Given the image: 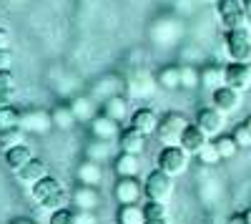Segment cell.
<instances>
[{"mask_svg":"<svg viewBox=\"0 0 251 224\" xmlns=\"http://www.w3.org/2000/svg\"><path fill=\"white\" fill-rule=\"evenodd\" d=\"M224 48H226V56L236 60V63H251V28H249V23L226 30Z\"/></svg>","mask_w":251,"mask_h":224,"instance_id":"2","label":"cell"},{"mask_svg":"<svg viewBox=\"0 0 251 224\" xmlns=\"http://www.w3.org/2000/svg\"><path fill=\"white\" fill-rule=\"evenodd\" d=\"M226 224H249V222H246V217H244V212H241V214H231Z\"/></svg>","mask_w":251,"mask_h":224,"instance_id":"42","label":"cell"},{"mask_svg":"<svg viewBox=\"0 0 251 224\" xmlns=\"http://www.w3.org/2000/svg\"><path fill=\"white\" fill-rule=\"evenodd\" d=\"M226 84V66H219V63H206L201 68V88H208V91H216L219 86Z\"/></svg>","mask_w":251,"mask_h":224,"instance_id":"20","label":"cell"},{"mask_svg":"<svg viewBox=\"0 0 251 224\" xmlns=\"http://www.w3.org/2000/svg\"><path fill=\"white\" fill-rule=\"evenodd\" d=\"M86 159H93L98 164L111 159V141H103V139H96L86 146Z\"/></svg>","mask_w":251,"mask_h":224,"instance_id":"28","label":"cell"},{"mask_svg":"<svg viewBox=\"0 0 251 224\" xmlns=\"http://www.w3.org/2000/svg\"><path fill=\"white\" fill-rule=\"evenodd\" d=\"M75 179H78V184L98 187L103 181V167L98 164V161H93V159H86V161H80V167L75 169Z\"/></svg>","mask_w":251,"mask_h":224,"instance_id":"18","label":"cell"},{"mask_svg":"<svg viewBox=\"0 0 251 224\" xmlns=\"http://www.w3.org/2000/svg\"><path fill=\"white\" fill-rule=\"evenodd\" d=\"M103 113L121 124V121L128 118V101L123 96H106L103 98Z\"/></svg>","mask_w":251,"mask_h":224,"instance_id":"24","label":"cell"},{"mask_svg":"<svg viewBox=\"0 0 251 224\" xmlns=\"http://www.w3.org/2000/svg\"><path fill=\"white\" fill-rule=\"evenodd\" d=\"M216 10L221 23L226 26V30L246 26V10H244V0H216Z\"/></svg>","mask_w":251,"mask_h":224,"instance_id":"7","label":"cell"},{"mask_svg":"<svg viewBox=\"0 0 251 224\" xmlns=\"http://www.w3.org/2000/svg\"><path fill=\"white\" fill-rule=\"evenodd\" d=\"M158 86L166 91H176L181 88V66H163L158 71Z\"/></svg>","mask_w":251,"mask_h":224,"instance_id":"26","label":"cell"},{"mask_svg":"<svg viewBox=\"0 0 251 224\" xmlns=\"http://www.w3.org/2000/svg\"><path fill=\"white\" fill-rule=\"evenodd\" d=\"M244 124H246V126H249V131H251V116H249V118L244 121Z\"/></svg>","mask_w":251,"mask_h":224,"instance_id":"46","label":"cell"},{"mask_svg":"<svg viewBox=\"0 0 251 224\" xmlns=\"http://www.w3.org/2000/svg\"><path fill=\"white\" fill-rule=\"evenodd\" d=\"M15 91H18V81L10 73V68L8 71H0V106L10 104V98L15 96Z\"/></svg>","mask_w":251,"mask_h":224,"instance_id":"29","label":"cell"},{"mask_svg":"<svg viewBox=\"0 0 251 224\" xmlns=\"http://www.w3.org/2000/svg\"><path fill=\"white\" fill-rule=\"evenodd\" d=\"M88 126H91V136H93V139L113 141L116 136H121V134H118V121H113L111 116H106L103 111L88 121Z\"/></svg>","mask_w":251,"mask_h":224,"instance_id":"13","label":"cell"},{"mask_svg":"<svg viewBox=\"0 0 251 224\" xmlns=\"http://www.w3.org/2000/svg\"><path fill=\"white\" fill-rule=\"evenodd\" d=\"M196 159H199V164H201V167H216L219 161H224V159H221V154H219L216 141H206L203 149L196 154Z\"/></svg>","mask_w":251,"mask_h":224,"instance_id":"33","label":"cell"},{"mask_svg":"<svg viewBox=\"0 0 251 224\" xmlns=\"http://www.w3.org/2000/svg\"><path fill=\"white\" fill-rule=\"evenodd\" d=\"M181 88H186V91L201 88V68H194L191 63H183L181 66Z\"/></svg>","mask_w":251,"mask_h":224,"instance_id":"32","label":"cell"},{"mask_svg":"<svg viewBox=\"0 0 251 224\" xmlns=\"http://www.w3.org/2000/svg\"><path fill=\"white\" fill-rule=\"evenodd\" d=\"M211 106H216L221 113H234L241 106V91L231 88V86H219L216 91H211Z\"/></svg>","mask_w":251,"mask_h":224,"instance_id":"9","label":"cell"},{"mask_svg":"<svg viewBox=\"0 0 251 224\" xmlns=\"http://www.w3.org/2000/svg\"><path fill=\"white\" fill-rule=\"evenodd\" d=\"M18 174V181H23V184H28V187H33L35 181H40L43 176H48V167H46V161H40V159H30L28 164L20 169V171H15Z\"/></svg>","mask_w":251,"mask_h":224,"instance_id":"21","label":"cell"},{"mask_svg":"<svg viewBox=\"0 0 251 224\" xmlns=\"http://www.w3.org/2000/svg\"><path fill=\"white\" fill-rule=\"evenodd\" d=\"M188 124H191V121H188L183 113H178V111H169L166 116H161L156 134H158V139L163 141V144H178V141H181V134L186 131Z\"/></svg>","mask_w":251,"mask_h":224,"instance_id":"5","label":"cell"},{"mask_svg":"<svg viewBox=\"0 0 251 224\" xmlns=\"http://www.w3.org/2000/svg\"><path fill=\"white\" fill-rule=\"evenodd\" d=\"M113 169L118 176H138L141 174V161H138V154H126L121 151L113 161Z\"/></svg>","mask_w":251,"mask_h":224,"instance_id":"23","label":"cell"},{"mask_svg":"<svg viewBox=\"0 0 251 224\" xmlns=\"http://www.w3.org/2000/svg\"><path fill=\"white\" fill-rule=\"evenodd\" d=\"M231 136L236 139V144H239V149H249V146H251V131H249V126H246V124L236 126Z\"/></svg>","mask_w":251,"mask_h":224,"instance_id":"38","label":"cell"},{"mask_svg":"<svg viewBox=\"0 0 251 224\" xmlns=\"http://www.w3.org/2000/svg\"><path fill=\"white\" fill-rule=\"evenodd\" d=\"M118 224H146V209L138 201H133V204H121Z\"/></svg>","mask_w":251,"mask_h":224,"instance_id":"25","label":"cell"},{"mask_svg":"<svg viewBox=\"0 0 251 224\" xmlns=\"http://www.w3.org/2000/svg\"><path fill=\"white\" fill-rule=\"evenodd\" d=\"M10 224H33V222H28V219H15V222H10Z\"/></svg>","mask_w":251,"mask_h":224,"instance_id":"44","label":"cell"},{"mask_svg":"<svg viewBox=\"0 0 251 224\" xmlns=\"http://www.w3.org/2000/svg\"><path fill=\"white\" fill-rule=\"evenodd\" d=\"M10 60H13L10 48H0V71H8L10 68Z\"/></svg>","mask_w":251,"mask_h":224,"instance_id":"40","label":"cell"},{"mask_svg":"<svg viewBox=\"0 0 251 224\" xmlns=\"http://www.w3.org/2000/svg\"><path fill=\"white\" fill-rule=\"evenodd\" d=\"M244 217H246V222H249V224H251V207H249V209H246V212H244Z\"/></svg>","mask_w":251,"mask_h":224,"instance_id":"45","label":"cell"},{"mask_svg":"<svg viewBox=\"0 0 251 224\" xmlns=\"http://www.w3.org/2000/svg\"><path fill=\"white\" fill-rule=\"evenodd\" d=\"M73 224H98V217L88 209H73Z\"/></svg>","mask_w":251,"mask_h":224,"instance_id":"39","label":"cell"},{"mask_svg":"<svg viewBox=\"0 0 251 224\" xmlns=\"http://www.w3.org/2000/svg\"><path fill=\"white\" fill-rule=\"evenodd\" d=\"M244 10H246V20L251 23V0H244Z\"/></svg>","mask_w":251,"mask_h":224,"instance_id":"43","label":"cell"},{"mask_svg":"<svg viewBox=\"0 0 251 224\" xmlns=\"http://www.w3.org/2000/svg\"><path fill=\"white\" fill-rule=\"evenodd\" d=\"M13 126H20V111L13 109L10 104H3L0 106V129H13Z\"/></svg>","mask_w":251,"mask_h":224,"instance_id":"35","label":"cell"},{"mask_svg":"<svg viewBox=\"0 0 251 224\" xmlns=\"http://www.w3.org/2000/svg\"><path fill=\"white\" fill-rule=\"evenodd\" d=\"M224 116H226V113H221L216 106H206V109H201V111L196 113V124L208 134V139H211V136L221 134V129H224Z\"/></svg>","mask_w":251,"mask_h":224,"instance_id":"15","label":"cell"},{"mask_svg":"<svg viewBox=\"0 0 251 224\" xmlns=\"http://www.w3.org/2000/svg\"><path fill=\"white\" fill-rule=\"evenodd\" d=\"M143 194L149 201H169L171 194H174V176L171 174H166L163 169H156L151 171L149 176H146L143 181Z\"/></svg>","mask_w":251,"mask_h":224,"instance_id":"3","label":"cell"},{"mask_svg":"<svg viewBox=\"0 0 251 224\" xmlns=\"http://www.w3.org/2000/svg\"><path fill=\"white\" fill-rule=\"evenodd\" d=\"M118 149L121 151H126V154H143V149H146V134H141L138 129H133V126H128L126 131H121V136H118Z\"/></svg>","mask_w":251,"mask_h":224,"instance_id":"17","label":"cell"},{"mask_svg":"<svg viewBox=\"0 0 251 224\" xmlns=\"http://www.w3.org/2000/svg\"><path fill=\"white\" fill-rule=\"evenodd\" d=\"M25 141V131L20 126H13V129H0V151H8L18 144Z\"/></svg>","mask_w":251,"mask_h":224,"instance_id":"31","label":"cell"},{"mask_svg":"<svg viewBox=\"0 0 251 224\" xmlns=\"http://www.w3.org/2000/svg\"><path fill=\"white\" fill-rule=\"evenodd\" d=\"M50 116H53V126L60 129V131H71L75 126V121H78L71 106H55L50 111Z\"/></svg>","mask_w":251,"mask_h":224,"instance_id":"27","label":"cell"},{"mask_svg":"<svg viewBox=\"0 0 251 224\" xmlns=\"http://www.w3.org/2000/svg\"><path fill=\"white\" fill-rule=\"evenodd\" d=\"M158 116H156V111H151V109H138V111H133L131 113V126L133 129H138L141 134H146V136H151V134H156V129H158Z\"/></svg>","mask_w":251,"mask_h":224,"instance_id":"19","label":"cell"},{"mask_svg":"<svg viewBox=\"0 0 251 224\" xmlns=\"http://www.w3.org/2000/svg\"><path fill=\"white\" fill-rule=\"evenodd\" d=\"M143 194V187L136 181V176H118L116 187H113V196L116 201H121V204H133V201H138Z\"/></svg>","mask_w":251,"mask_h":224,"instance_id":"11","label":"cell"},{"mask_svg":"<svg viewBox=\"0 0 251 224\" xmlns=\"http://www.w3.org/2000/svg\"><path fill=\"white\" fill-rule=\"evenodd\" d=\"M206 141H208V134H206L199 124H188L186 131L181 134V141H178V144H181L188 154H191V156H196V154L203 149Z\"/></svg>","mask_w":251,"mask_h":224,"instance_id":"16","label":"cell"},{"mask_svg":"<svg viewBox=\"0 0 251 224\" xmlns=\"http://www.w3.org/2000/svg\"><path fill=\"white\" fill-rule=\"evenodd\" d=\"M146 209V224H169V209L163 201H149Z\"/></svg>","mask_w":251,"mask_h":224,"instance_id":"30","label":"cell"},{"mask_svg":"<svg viewBox=\"0 0 251 224\" xmlns=\"http://www.w3.org/2000/svg\"><path fill=\"white\" fill-rule=\"evenodd\" d=\"M188 154L181 144H166L158 154V169H163L166 174L171 176H178L188 169Z\"/></svg>","mask_w":251,"mask_h":224,"instance_id":"4","label":"cell"},{"mask_svg":"<svg viewBox=\"0 0 251 224\" xmlns=\"http://www.w3.org/2000/svg\"><path fill=\"white\" fill-rule=\"evenodd\" d=\"M30 159H33V151H30V146H25V144H18V146L3 151V161H5V167H8L10 171H20Z\"/></svg>","mask_w":251,"mask_h":224,"instance_id":"22","label":"cell"},{"mask_svg":"<svg viewBox=\"0 0 251 224\" xmlns=\"http://www.w3.org/2000/svg\"><path fill=\"white\" fill-rule=\"evenodd\" d=\"M151 38L161 46H169V43H174V40L181 38V23L176 18H161L151 28Z\"/></svg>","mask_w":251,"mask_h":224,"instance_id":"12","label":"cell"},{"mask_svg":"<svg viewBox=\"0 0 251 224\" xmlns=\"http://www.w3.org/2000/svg\"><path fill=\"white\" fill-rule=\"evenodd\" d=\"M53 126V116L43 109H30L20 113V129L25 134H46Z\"/></svg>","mask_w":251,"mask_h":224,"instance_id":"8","label":"cell"},{"mask_svg":"<svg viewBox=\"0 0 251 224\" xmlns=\"http://www.w3.org/2000/svg\"><path fill=\"white\" fill-rule=\"evenodd\" d=\"M156 86H158L156 76H151L149 71H136V73H131L128 84H126V91H128V96L136 98V101H146V98L153 96Z\"/></svg>","mask_w":251,"mask_h":224,"instance_id":"6","label":"cell"},{"mask_svg":"<svg viewBox=\"0 0 251 224\" xmlns=\"http://www.w3.org/2000/svg\"><path fill=\"white\" fill-rule=\"evenodd\" d=\"M71 201L75 209H88V212H96V207L100 204V194H98V187H91V184H78L71 194Z\"/></svg>","mask_w":251,"mask_h":224,"instance_id":"14","label":"cell"},{"mask_svg":"<svg viewBox=\"0 0 251 224\" xmlns=\"http://www.w3.org/2000/svg\"><path fill=\"white\" fill-rule=\"evenodd\" d=\"M48 224H73V212H71V209H66V207H60V209L50 212Z\"/></svg>","mask_w":251,"mask_h":224,"instance_id":"37","label":"cell"},{"mask_svg":"<svg viewBox=\"0 0 251 224\" xmlns=\"http://www.w3.org/2000/svg\"><path fill=\"white\" fill-rule=\"evenodd\" d=\"M30 194L33 199L38 201L43 209H60V207H66V189H63V184L55 179V176H43L40 181H35V184L30 187Z\"/></svg>","mask_w":251,"mask_h":224,"instance_id":"1","label":"cell"},{"mask_svg":"<svg viewBox=\"0 0 251 224\" xmlns=\"http://www.w3.org/2000/svg\"><path fill=\"white\" fill-rule=\"evenodd\" d=\"M0 48H10V33L0 26Z\"/></svg>","mask_w":251,"mask_h":224,"instance_id":"41","label":"cell"},{"mask_svg":"<svg viewBox=\"0 0 251 224\" xmlns=\"http://www.w3.org/2000/svg\"><path fill=\"white\" fill-rule=\"evenodd\" d=\"M226 86H231L236 91H249L251 88V63H231L226 66Z\"/></svg>","mask_w":251,"mask_h":224,"instance_id":"10","label":"cell"},{"mask_svg":"<svg viewBox=\"0 0 251 224\" xmlns=\"http://www.w3.org/2000/svg\"><path fill=\"white\" fill-rule=\"evenodd\" d=\"M216 146H219L221 159H234L236 151H239V144H236L234 136H219V139H216Z\"/></svg>","mask_w":251,"mask_h":224,"instance_id":"36","label":"cell"},{"mask_svg":"<svg viewBox=\"0 0 251 224\" xmlns=\"http://www.w3.org/2000/svg\"><path fill=\"white\" fill-rule=\"evenodd\" d=\"M71 109H73V113H75L78 121H91V118H93V101L86 98V96L73 98V101H71Z\"/></svg>","mask_w":251,"mask_h":224,"instance_id":"34","label":"cell"}]
</instances>
